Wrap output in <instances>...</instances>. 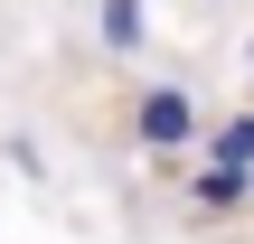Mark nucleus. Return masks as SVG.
Here are the masks:
<instances>
[{"instance_id": "1", "label": "nucleus", "mask_w": 254, "mask_h": 244, "mask_svg": "<svg viewBox=\"0 0 254 244\" xmlns=\"http://www.w3.org/2000/svg\"><path fill=\"white\" fill-rule=\"evenodd\" d=\"M198 132H207V113H198L189 85H141V103H132V141L141 150H189Z\"/></svg>"}, {"instance_id": "2", "label": "nucleus", "mask_w": 254, "mask_h": 244, "mask_svg": "<svg viewBox=\"0 0 254 244\" xmlns=\"http://www.w3.org/2000/svg\"><path fill=\"white\" fill-rule=\"evenodd\" d=\"M245 197H254V169H236V160H207V169L189 179V207H198V216H236Z\"/></svg>"}, {"instance_id": "3", "label": "nucleus", "mask_w": 254, "mask_h": 244, "mask_svg": "<svg viewBox=\"0 0 254 244\" xmlns=\"http://www.w3.org/2000/svg\"><path fill=\"white\" fill-rule=\"evenodd\" d=\"M94 38H104V56H141L151 9H141V0H94Z\"/></svg>"}, {"instance_id": "4", "label": "nucleus", "mask_w": 254, "mask_h": 244, "mask_svg": "<svg viewBox=\"0 0 254 244\" xmlns=\"http://www.w3.org/2000/svg\"><path fill=\"white\" fill-rule=\"evenodd\" d=\"M198 141H207V160H236V169H254V113H226V122H207Z\"/></svg>"}, {"instance_id": "5", "label": "nucleus", "mask_w": 254, "mask_h": 244, "mask_svg": "<svg viewBox=\"0 0 254 244\" xmlns=\"http://www.w3.org/2000/svg\"><path fill=\"white\" fill-rule=\"evenodd\" d=\"M245 66H254V38H245Z\"/></svg>"}]
</instances>
